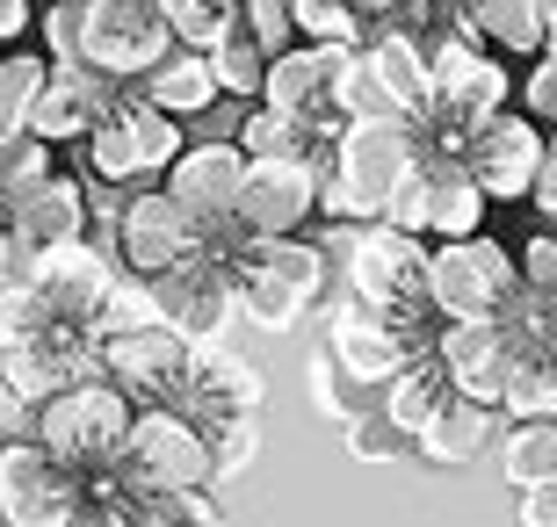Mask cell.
I'll use <instances>...</instances> for the list:
<instances>
[{
  "label": "cell",
  "instance_id": "obj_1",
  "mask_svg": "<svg viewBox=\"0 0 557 527\" xmlns=\"http://www.w3.org/2000/svg\"><path fill=\"white\" fill-rule=\"evenodd\" d=\"M174 405L210 434V469H218V485H232L253 463V448H261V412H269L261 368L239 362L225 340H203L188 354V376H182V398Z\"/></svg>",
  "mask_w": 557,
  "mask_h": 527
},
{
  "label": "cell",
  "instance_id": "obj_2",
  "mask_svg": "<svg viewBox=\"0 0 557 527\" xmlns=\"http://www.w3.org/2000/svg\"><path fill=\"white\" fill-rule=\"evenodd\" d=\"M420 166V130L406 116L376 123H341V145L319 181V217L333 224H376L392 210V196L406 188V174Z\"/></svg>",
  "mask_w": 557,
  "mask_h": 527
},
{
  "label": "cell",
  "instance_id": "obj_3",
  "mask_svg": "<svg viewBox=\"0 0 557 527\" xmlns=\"http://www.w3.org/2000/svg\"><path fill=\"white\" fill-rule=\"evenodd\" d=\"M434 51V109L413 123L420 152H463L478 123H493L499 109H515V80H507V59L478 37H442Z\"/></svg>",
  "mask_w": 557,
  "mask_h": 527
},
{
  "label": "cell",
  "instance_id": "obj_4",
  "mask_svg": "<svg viewBox=\"0 0 557 527\" xmlns=\"http://www.w3.org/2000/svg\"><path fill=\"white\" fill-rule=\"evenodd\" d=\"M131 419H138V405H131L124 390L109 384V376H87V384L59 390L51 405H37L29 441L51 448L81 485H102L109 469H116V455H124V441H131Z\"/></svg>",
  "mask_w": 557,
  "mask_h": 527
},
{
  "label": "cell",
  "instance_id": "obj_5",
  "mask_svg": "<svg viewBox=\"0 0 557 527\" xmlns=\"http://www.w3.org/2000/svg\"><path fill=\"white\" fill-rule=\"evenodd\" d=\"M333 289V253L305 239H247L239 246V318L261 332H297Z\"/></svg>",
  "mask_w": 557,
  "mask_h": 527
},
{
  "label": "cell",
  "instance_id": "obj_6",
  "mask_svg": "<svg viewBox=\"0 0 557 527\" xmlns=\"http://www.w3.org/2000/svg\"><path fill=\"white\" fill-rule=\"evenodd\" d=\"M182 152H188L182 116L152 109L138 87H124V95L109 102V116L81 138L87 174H95V181H109V188H160L166 166L182 160Z\"/></svg>",
  "mask_w": 557,
  "mask_h": 527
},
{
  "label": "cell",
  "instance_id": "obj_7",
  "mask_svg": "<svg viewBox=\"0 0 557 527\" xmlns=\"http://www.w3.org/2000/svg\"><path fill=\"white\" fill-rule=\"evenodd\" d=\"M333 267L348 275V297H362V304L376 311V318H398V311H428V261L434 246L413 239V231H398V224H348L341 239L326 246Z\"/></svg>",
  "mask_w": 557,
  "mask_h": 527
},
{
  "label": "cell",
  "instance_id": "obj_8",
  "mask_svg": "<svg viewBox=\"0 0 557 527\" xmlns=\"http://www.w3.org/2000/svg\"><path fill=\"white\" fill-rule=\"evenodd\" d=\"M109 485L124 491H210L218 469H210V434L188 419L182 405H138L131 419V441L109 469Z\"/></svg>",
  "mask_w": 557,
  "mask_h": 527
},
{
  "label": "cell",
  "instance_id": "obj_9",
  "mask_svg": "<svg viewBox=\"0 0 557 527\" xmlns=\"http://www.w3.org/2000/svg\"><path fill=\"white\" fill-rule=\"evenodd\" d=\"M428 297L449 325H499L507 304L521 297V261L493 231H471V239H442L428 261Z\"/></svg>",
  "mask_w": 557,
  "mask_h": 527
},
{
  "label": "cell",
  "instance_id": "obj_10",
  "mask_svg": "<svg viewBox=\"0 0 557 527\" xmlns=\"http://www.w3.org/2000/svg\"><path fill=\"white\" fill-rule=\"evenodd\" d=\"M485 210H493V196L478 188V174L463 166V152H420V166L392 196L384 224L442 246V239H471V231H485Z\"/></svg>",
  "mask_w": 557,
  "mask_h": 527
},
{
  "label": "cell",
  "instance_id": "obj_11",
  "mask_svg": "<svg viewBox=\"0 0 557 527\" xmlns=\"http://www.w3.org/2000/svg\"><path fill=\"white\" fill-rule=\"evenodd\" d=\"M239 231H225V239H210L196 261H182L174 275H160L152 283V297H160V318L182 332V340H225V325L239 318Z\"/></svg>",
  "mask_w": 557,
  "mask_h": 527
},
{
  "label": "cell",
  "instance_id": "obj_12",
  "mask_svg": "<svg viewBox=\"0 0 557 527\" xmlns=\"http://www.w3.org/2000/svg\"><path fill=\"white\" fill-rule=\"evenodd\" d=\"M166 51H182L166 29L160 0H87V29H81V65L102 73L116 87H138Z\"/></svg>",
  "mask_w": 557,
  "mask_h": 527
},
{
  "label": "cell",
  "instance_id": "obj_13",
  "mask_svg": "<svg viewBox=\"0 0 557 527\" xmlns=\"http://www.w3.org/2000/svg\"><path fill=\"white\" fill-rule=\"evenodd\" d=\"M210 239H225V231H203V224L188 217L166 188H131V203L116 210V261H124L138 283L174 275V267L196 261Z\"/></svg>",
  "mask_w": 557,
  "mask_h": 527
},
{
  "label": "cell",
  "instance_id": "obj_14",
  "mask_svg": "<svg viewBox=\"0 0 557 527\" xmlns=\"http://www.w3.org/2000/svg\"><path fill=\"white\" fill-rule=\"evenodd\" d=\"M319 181H326V166H311V160H247L232 231L239 239H297L319 217Z\"/></svg>",
  "mask_w": 557,
  "mask_h": 527
},
{
  "label": "cell",
  "instance_id": "obj_15",
  "mask_svg": "<svg viewBox=\"0 0 557 527\" xmlns=\"http://www.w3.org/2000/svg\"><path fill=\"white\" fill-rule=\"evenodd\" d=\"M22 275H29V289L51 304V318L102 332V297L116 289L124 261H109L95 239H73V246H44V253H29V261H22Z\"/></svg>",
  "mask_w": 557,
  "mask_h": 527
},
{
  "label": "cell",
  "instance_id": "obj_16",
  "mask_svg": "<svg viewBox=\"0 0 557 527\" xmlns=\"http://www.w3.org/2000/svg\"><path fill=\"white\" fill-rule=\"evenodd\" d=\"M543 130L529 109H499L493 123H478L471 145H463V166L478 174V188L493 196V203H529V188H536V166H543Z\"/></svg>",
  "mask_w": 557,
  "mask_h": 527
},
{
  "label": "cell",
  "instance_id": "obj_17",
  "mask_svg": "<svg viewBox=\"0 0 557 527\" xmlns=\"http://www.w3.org/2000/svg\"><path fill=\"white\" fill-rule=\"evenodd\" d=\"M188 354H196V340H182L174 325H138V332H109L102 340V376L131 405H174Z\"/></svg>",
  "mask_w": 557,
  "mask_h": 527
},
{
  "label": "cell",
  "instance_id": "obj_18",
  "mask_svg": "<svg viewBox=\"0 0 557 527\" xmlns=\"http://www.w3.org/2000/svg\"><path fill=\"white\" fill-rule=\"evenodd\" d=\"M81 491H87L81 477L29 434L0 448V527H59Z\"/></svg>",
  "mask_w": 557,
  "mask_h": 527
},
{
  "label": "cell",
  "instance_id": "obj_19",
  "mask_svg": "<svg viewBox=\"0 0 557 527\" xmlns=\"http://www.w3.org/2000/svg\"><path fill=\"white\" fill-rule=\"evenodd\" d=\"M160 188L203 231H232V210H239V188H247V152H239V138H203L166 166Z\"/></svg>",
  "mask_w": 557,
  "mask_h": 527
},
{
  "label": "cell",
  "instance_id": "obj_20",
  "mask_svg": "<svg viewBox=\"0 0 557 527\" xmlns=\"http://www.w3.org/2000/svg\"><path fill=\"white\" fill-rule=\"evenodd\" d=\"M0 376H8L29 405H51L59 390L102 376V332H87V325H51L44 340L8 347V354H0Z\"/></svg>",
  "mask_w": 557,
  "mask_h": 527
},
{
  "label": "cell",
  "instance_id": "obj_21",
  "mask_svg": "<svg viewBox=\"0 0 557 527\" xmlns=\"http://www.w3.org/2000/svg\"><path fill=\"white\" fill-rule=\"evenodd\" d=\"M116 95H124V87L102 80V73H87V65H51V80H44V95H37V116H29V138L65 152V145H81L87 130L109 116Z\"/></svg>",
  "mask_w": 557,
  "mask_h": 527
},
{
  "label": "cell",
  "instance_id": "obj_22",
  "mask_svg": "<svg viewBox=\"0 0 557 527\" xmlns=\"http://www.w3.org/2000/svg\"><path fill=\"white\" fill-rule=\"evenodd\" d=\"M355 51L341 43H289L269 59V80H261V102L275 109H297V116H333V95H341V73H348Z\"/></svg>",
  "mask_w": 557,
  "mask_h": 527
},
{
  "label": "cell",
  "instance_id": "obj_23",
  "mask_svg": "<svg viewBox=\"0 0 557 527\" xmlns=\"http://www.w3.org/2000/svg\"><path fill=\"white\" fill-rule=\"evenodd\" d=\"M362 59H370V73H376V87H384L392 116L420 123L434 109V51H428V37H413V29L384 22V29H370Z\"/></svg>",
  "mask_w": 557,
  "mask_h": 527
},
{
  "label": "cell",
  "instance_id": "obj_24",
  "mask_svg": "<svg viewBox=\"0 0 557 527\" xmlns=\"http://www.w3.org/2000/svg\"><path fill=\"white\" fill-rule=\"evenodd\" d=\"M239 152L247 160H311L326 166L333 145H341V116H297V109H275V102H247L239 116Z\"/></svg>",
  "mask_w": 557,
  "mask_h": 527
},
{
  "label": "cell",
  "instance_id": "obj_25",
  "mask_svg": "<svg viewBox=\"0 0 557 527\" xmlns=\"http://www.w3.org/2000/svg\"><path fill=\"white\" fill-rule=\"evenodd\" d=\"M8 217H15V246H22V261L29 253H44V246H73V239H95L87 231V181L81 174H51L44 188H29V196H15L8 203ZM15 261V267H22Z\"/></svg>",
  "mask_w": 557,
  "mask_h": 527
},
{
  "label": "cell",
  "instance_id": "obj_26",
  "mask_svg": "<svg viewBox=\"0 0 557 527\" xmlns=\"http://www.w3.org/2000/svg\"><path fill=\"white\" fill-rule=\"evenodd\" d=\"M499 434H507V412L478 405V398H456V390H449L442 412L420 426L413 455H420V463H434V469H471L478 455H493V448H499Z\"/></svg>",
  "mask_w": 557,
  "mask_h": 527
},
{
  "label": "cell",
  "instance_id": "obj_27",
  "mask_svg": "<svg viewBox=\"0 0 557 527\" xmlns=\"http://www.w3.org/2000/svg\"><path fill=\"white\" fill-rule=\"evenodd\" d=\"M434 362L449 368L456 398L499 405V390H507V325H442Z\"/></svg>",
  "mask_w": 557,
  "mask_h": 527
},
{
  "label": "cell",
  "instance_id": "obj_28",
  "mask_svg": "<svg viewBox=\"0 0 557 527\" xmlns=\"http://www.w3.org/2000/svg\"><path fill=\"white\" fill-rule=\"evenodd\" d=\"M138 95L152 109H166V116H182V123L225 102V87H218V73H210V51H166V59L138 80Z\"/></svg>",
  "mask_w": 557,
  "mask_h": 527
},
{
  "label": "cell",
  "instance_id": "obj_29",
  "mask_svg": "<svg viewBox=\"0 0 557 527\" xmlns=\"http://www.w3.org/2000/svg\"><path fill=\"white\" fill-rule=\"evenodd\" d=\"M463 37L499 59H543V0H463Z\"/></svg>",
  "mask_w": 557,
  "mask_h": 527
},
{
  "label": "cell",
  "instance_id": "obj_30",
  "mask_svg": "<svg viewBox=\"0 0 557 527\" xmlns=\"http://www.w3.org/2000/svg\"><path fill=\"white\" fill-rule=\"evenodd\" d=\"M442 398H449V368L434 362V354H420L413 368H398L392 384L376 390V412H384V419H392L406 441H420V426L442 412Z\"/></svg>",
  "mask_w": 557,
  "mask_h": 527
},
{
  "label": "cell",
  "instance_id": "obj_31",
  "mask_svg": "<svg viewBox=\"0 0 557 527\" xmlns=\"http://www.w3.org/2000/svg\"><path fill=\"white\" fill-rule=\"evenodd\" d=\"M499 477L515 491L557 485V419H507V434H499Z\"/></svg>",
  "mask_w": 557,
  "mask_h": 527
},
{
  "label": "cell",
  "instance_id": "obj_32",
  "mask_svg": "<svg viewBox=\"0 0 557 527\" xmlns=\"http://www.w3.org/2000/svg\"><path fill=\"white\" fill-rule=\"evenodd\" d=\"M44 80H51V59H44V51H29V43H8V51H0V145L29 138Z\"/></svg>",
  "mask_w": 557,
  "mask_h": 527
},
{
  "label": "cell",
  "instance_id": "obj_33",
  "mask_svg": "<svg viewBox=\"0 0 557 527\" xmlns=\"http://www.w3.org/2000/svg\"><path fill=\"white\" fill-rule=\"evenodd\" d=\"M305 384H311V412H319L326 426H341V434H348L355 419H370V412H376V384H362V376H348V368L333 362L326 347L311 354Z\"/></svg>",
  "mask_w": 557,
  "mask_h": 527
},
{
  "label": "cell",
  "instance_id": "obj_34",
  "mask_svg": "<svg viewBox=\"0 0 557 527\" xmlns=\"http://www.w3.org/2000/svg\"><path fill=\"white\" fill-rule=\"evenodd\" d=\"M182 51H218L232 29H247V0H160Z\"/></svg>",
  "mask_w": 557,
  "mask_h": 527
},
{
  "label": "cell",
  "instance_id": "obj_35",
  "mask_svg": "<svg viewBox=\"0 0 557 527\" xmlns=\"http://www.w3.org/2000/svg\"><path fill=\"white\" fill-rule=\"evenodd\" d=\"M210 73L225 87V102H261V80H269V51L253 29H232L218 51H210Z\"/></svg>",
  "mask_w": 557,
  "mask_h": 527
},
{
  "label": "cell",
  "instance_id": "obj_36",
  "mask_svg": "<svg viewBox=\"0 0 557 527\" xmlns=\"http://www.w3.org/2000/svg\"><path fill=\"white\" fill-rule=\"evenodd\" d=\"M289 15H297V37L305 43H341V51L370 43V22H362L355 0H289Z\"/></svg>",
  "mask_w": 557,
  "mask_h": 527
},
{
  "label": "cell",
  "instance_id": "obj_37",
  "mask_svg": "<svg viewBox=\"0 0 557 527\" xmlns=\"http://www.w3.org/2000/svg\"><path fill=\"white\" fill-rule=\"evenodd\" d=\"M51 325H65V318H51V304L29 289V275H8V283H0V354H8V347L44 340Z\"/></svg>",
  "mask_w": 557,
  "mask_h": 527
},
{
  "label": "cell",
  "instance_id": "obj_38",
  "mask_svg": "<svg viewBox=\"0 0 557 527\" xmlns=\"http://www.w3.org/2000/svg\"><path fill=\"white\" fill-rule=\"evenodd\" d=\"M51 174H59V145H44V138H15V145H0V203H15V196L44 188Z\"/></svg>",
  "mask_w": 557,
  "mask_h": 527
},
{
  "label": "cell",
  "instance_id": "obj_39",
  "mask_svg": "<svg viewBox=\"0 0 557 527\" xmlns=\"http://www.w3.org/2000/svg\"><path fill=\"white\" fill-rule=\"evenodd\" d=\"M515 261H521V304H536L543 318L557 325V231L543 224V231L521 246Z\"/></svg>",
  "mask_w": 557,
  "mask_h": 527
},
{
  "label": "cell",
  "instance_id": "obj_40",
  "mask_svg": "<svg viewBox=\"0 0 557 527\" xmlns=\"http://www.w3.org/2000/svg\"><path fill=\"white\" fill-rule=\"evenodd\" d=\"M138 325H166L160 318V297H152V283H138V275H116V289L102 297V340L109 332H138Z\"/></svg>",
  "mask_w": 557,
  "mask_h": 527
},
{
  "label": "cell",
  "instance_id": "obj_41",
  "mask_svg": "<svg viewBox=\"0 0 557 527\" xmlns=\"http://www.w3.org/2000/svg\"><path fill=\"white\" fill-rule=\"evenodd\" d=\"M81 29H87V0H44L37 37L51 65H81Z\"/></svg>",
  "mask_w": 557,
  "mask_h": 527
},
{
  "label": "cell",
  "instance_id": "obj_42",
  "mask_svg": "<svg viewBox=\"0 0 557 527\" xmlns=\"http://www.w3.org/2000/svg\"><path fill=\"white\" fill-rule=\"evenodd\" d=\"M348 455H355V463H406V455H413V441H406L384 412H370V419L348 426Z\"/></svg>",
  "mask_w": 557,
  "mask_h": 527
},
{
  "label": "cell",
  "instance_id": "obj_43",
  "mask_svg": "<svg viewBox=\"0 0 557 527\" xmlns=\"http://www.w3.org/2000/svg\"><path fill=\"white\" fill-rule=\"evenodd\" d=\"M247 29L261 37V51H289L297 43V15H289V0H247Z\"/></svg>",
  "mask_w": 557,
  "mask_h": 527
},
{
  "label": "cell",
  "instance_id": "obj_44",
  "mask_svg": "<svg viewBox=\"0 0 557 527\" xmlns=\"http://www.w3.org/2000/svg\"><path fill=\"white\" fill-rule=\"evenodd\" d=\"M59 527H138V520L124 513V499H116L109 485H87L81 499H73V513H65Z\"/></svg>",
  "mask_w": 557,
  "mask_h": 527
},
{
  "label": "cell",
  "instance_id": "obj_45",
  "mask_svg": "<svg viewBox=\"0 0 557 527\" xmlns=\"http://www.w3.org/2000/svg\"><path fill=\"white\" fill-rule=\"evenodd\" d=\"M29 419H37V405H29V398H22V390L0 376V448L22 441V434H29Z\"/></svg>",
  "mask_w": 557,
  "mask_h": 527
},
{
  "label": "cell",
  "instance_id": "obj_46",
  "mask_svg": "<svg viewBox=\"0 0 557 527\" xmlns=\"http://www.w3.org/2000/svg\"><path fill=\"white\" fill-rule=\"evenodd\" d=\"M529 203L550 217V231H557V130H550V145H543V166H536V188H529Z\"/></svg>",
  "mask_w": 557,
  "mask_h": 527
},
{
  "label": "cell",
  "instance_id": "obj_47",
  "mask_svg": "<svg viewBox=\"0 0 557 527\" xmlns=\"http://www.w3.org/2000/svg\"><path fill=\"white\" fill-rule=\"evenodd\" d=\"M521 527H557V485L521 491Z\"/></svg>",
  "mask_w": 557,
  "mask_h": 527
},
{
  "label": "cell",
  "instance_id": "obj_48",
  "mask_svg": "<svg viewBox=\"0 0 557 527\" xmlns=\"http://www.w3.org/2000/svg\"><path fill=\"white\" fill-rule=\"evenodd\" d=\"M29 8H37V0H0V51L15 37H29Z\"/></svg>",
  "mask_w": 557,
  "mask_h": 527
},
{
  "label": "cell",
  "instance_id": "obj_49",
  "mask_svg": "<svg viewBox=\"0 0 557 527\" xmlns=\"http://www.w3.org/2000/svg\"><path fill=\"white\" fill-rule=\"evenodd\" d=\"M22 261V246H15V217H8V203H0V267H15ZM8 283V275H0Z\"/></svg>",
  "mask_w": 557,
  "mask_h": 527
},
{
  "label": "cell",
  "instance_id": "obj_50",
  "mask_svg": "<svg viewBox=\"0 0 557 527\" xmlns=\"http://www.w3.org/2000/svg\"><path fill=\"white\" fill-rule=\"evenodd\" d=\"M355 8H362V22H370V29H384V22H398V8H406V0H355Z\"/></svg>",
  "mask_w": 557,
  "mask_h": 527
},
{
  "label": "cell",
  "instance_id": "obj_51",
  "mask_svg": "<svg viewBox=\"0 0 557 527\" xmlns=\"http://www.w3.org/2000/svg\"><path fill=\"white\" fill-rule=\"evenodd\" d=\"M543 51L557 59V0H543Z\"/></svg>",
  "mask_w": 557,
  "mask_h": 527
},
{
  "label": "cell",
  "instance_id": "obj_52",
  "mask_svg": "<svg viewBox=\"0 0 557 527\" xmlns=\"http://www.w3.org/2000/svg\"><path fill=\"white\" fill-rule=\"evenodd\" d=\"M188 527H232V520H225V513H203V520H188Z\"/></svg>",
  "mask_w": 557,
  "mask_h": 527
},
{
  "label": "cell",
  "instance_id": "obj_53",
  "mask_svg": "<svg viewBox=\"0 0 557 527\" xmlns=\"http://www.w3.org/2000/svg\"><path fill=\"white\" fill-rule=\"evenodd\" d=\"M550 130H557V109H550Z\"/></svg>",
  "mask_w": 557,
  "mask_h": 527
}]
</instances>
